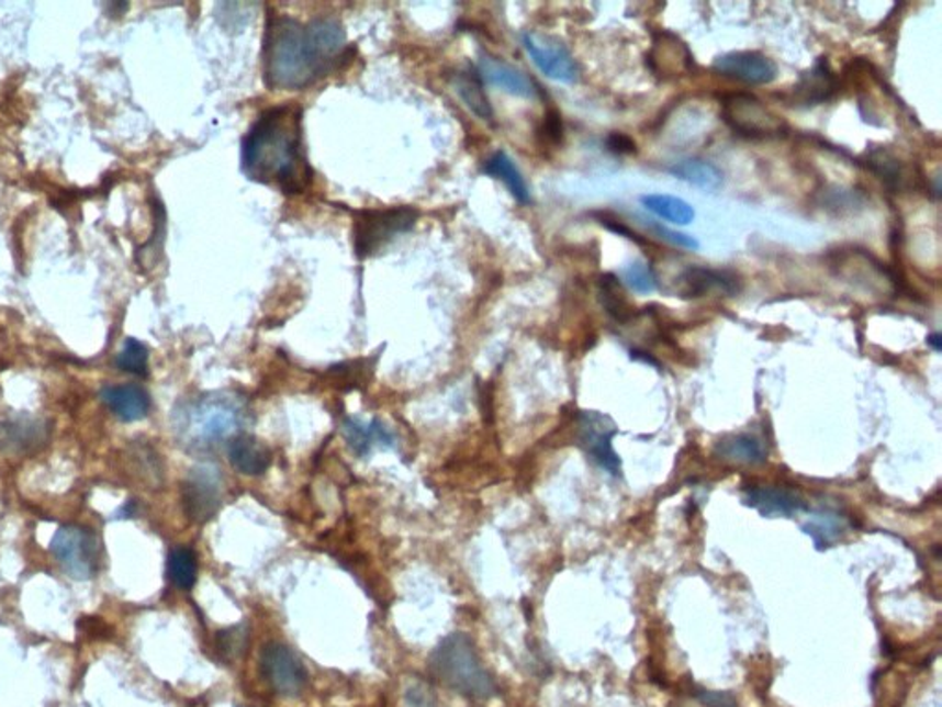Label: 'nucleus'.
Masks as SVG:
<instances>
[{
    "instance_id": "nucleus-11",
    "label": "nucleus",
    "mask_w": 942,
    "mask_h": 707,
    "mask_svg": "<svg viewBox=\"0 0 942 707\" xmlns=\"http://www.w3.org/2000/svg\"><path fill=\"white\" fill-rule=\"evenodd\" d=\"M617 434L619 428L606 415L596 411L580 413V442L584 446L585 453L612 475L620 474V459L612 445Z\"/></svg>"
},
{
    "instance_id": "nucleus-38",
    "label": "nucleus",
    "mask_w": 942,
    "mask_h": 707,
    "mask_svg": "<svg viewBox=\"0 0 942 707\" xmlns=\"http://www.w3.org/2000/svg\"><path fill=\"white\" fill-rule=\"evenodd\" d=\"M103 8H105V12H108L111 18H120V15H124V13L127 12L130 4H127V2H109V4H105Z\"/></svg>"
},
{
    "instance_id": "nucleus-33",
    "label": "nucleus",
    "mask_w": 942,
    "mask_h": 707,
    "mask_svg": "<svg viewBox=\"0 0 942 707\" xmlns=\"http://www.w3.org/2000/svg\"><path fill=\"white\" fill-rule=\"evenodd\" d=\"M405 707H437V696L427 685H413L405 693Z\"/></svg>"
},
{
    "instance_id": "nucleus-34",
    "label": "nucleus",
    "mask_w": 942,
    "mask_h": 707,
    "mask_svg": "<svg viewBox=\"0 0 942 707\" xmlns=\"http://www.w3.org/2000/svg\"><path fill=\"white\" fill-rule=\"evenodd\" d=\"M699 702L705 707H738V702L729 691H702Z\"/></svg>"
},
{
    "instance_id": "nucleus-10",
    "label": "nucleus",
    "mask_w": 942,
    "mask_h": 707,
    "mask_svg": "<svg viewBox=\"0 0 942 707\" xmlns=\"http://www.w3.org/2000/svg\"><path fill=\"white\" fill-rule=\"evenodd\" d=\"M522 41L532 64L547 78L568 86L579 81V65L562 41L551 35L536 34V32H525Z\"/></svg>"
},
{
    "instance_id": "nucleus-8",
    "label": "nucleus",
    "mask_w": 942,
    "mask_h": 707,
    "mask_svg": "<svg viewBox=\"0 0 942 707\" xmlns=\"http://www.w3.org/2000/svg\"><path fill=\"white\" fill-rule=\"evenodd\" d=\"M261 676L280 696L301 695L307 684V671L301 658L282 643H267L260 658Z\"/></svg>"
},
{
    "instance_id": "nucleus-37",
    "label": "nucleus",
    "mask_w": 942,
    "mask_h": 707,
    "mask_svg": "<svg viewBox=\"0 0 942 707\" xmlns=\"http://www.w3.org/2000/svg\"><path fill=\"white\" fill-rule=\"evenodd\" d=\"M602 223H604V225H606V228H609V231H612V233L619 234V236H625V238H628V240H633V242H637V244H641V238H637V234L631 233L630 228L625 227V225H623V223L608 222V220H606V222H602Z\"/></svg>"
},
{
    "instance_id": "nucleus-2",
    "label": "nucleus",
    "mask_w": 942,
    "mask_h": 707,
    "mask_svg": "<svg viewBox=\"0 0 942 707\" xmlns=\"http://www.w3.org/2000/svg\"><path fill=\"white\" fill-rule=\"evenodd\" d=\"M242 170L261 184H277L284 194H301L312 181L302 148V108L284 102L267 109L242 141Z\"/></svg>"
},
{
    "instance_id": "nucleus-29",
    "label": "nucleus",
    "mask_w": 942,
    "mask_h": 707,
    "mask_svg": "<svg viewBox=\"0 0 942 707\" xmlns=\"http://www.w3.org/2000/svg\"><path fill=\"white\" fill-rule=\"evenodd\" d=\"M116 367H119L120 371L133 374V377H148V347L143 341L135 339V337H127L124 347L120 350L119 358H116Z\"/></svg>"
},
{
    "instance_id": "nucleus-18",
    "label": "nucleus",
    "mask_w": 942,
    "mask_h": 707,
    "mask_svg": "<svg viewBox=\"0 0 942 707\" xmlns=\"http://www.w3.org/2000/svg\"><path fill=\"white\" fill-rule=\"evenodd\" d=\"M45 424L30 417L12 418L0 424V451L29 453L37 450L46 440Z\"/></svg>"
},
{
    "instance_id": "nucleus-35",
    "label": "nucleus",
    "mask_w": 942,
    "mask_h": 707,
    "mask_svg": "<svg viewBox=\"0 0 942 707\" xmlns=\"http://www.w3.org/2000/svg\"><path fill=\"white\" fill-rule=\"evenodd\" d=\"M608 146L615 154H636V143L630 137H626L623 133H614L608 138Z\"/></svg>"
},
{
    "instance_id": "nucleus-7",
    "label": "nucleus",
    "mask_w": 942,
    "mask_h": 707,
    "mask_svg": "<svg viewBox=\"0 0 942 707\" xmlns=\"http://www.w3.org/2000/svg\"><path fill=\"white\" fill-rule=\"evenodd\" d=\"M721 114L727 126L745 137H777L788 130L778 114L767 109L759 98L744 92L724 98Z\"/></svg>"
},
{
    "instance_id": "nucleus-27",
    "label": "nucleus",
    "mask_w": 942,
    "mask_h": 707,
    "mask_svg": "<svg viewBox=\"0 0 942 707\" xmlns=\"http://www.w3.org/2000/svg\"><path fill=\"white\" fill-rule=\"evenodd\" d=\"M166 571H168V579H170L173 586L184 590V592L192 590L193 584L198 581V559H195V553H193L192 549L188 548L171 549V553L168 554Z\"/></svg>"
},
{
    "instance_id": "nucleus-26",
    "label": "nucleus",
    "mask_w": 942,
    "mask_h": 707,
    "mask_svg": "<svg viewBox=\"0 0 942 707\" xmlns=\"http://www.w3.org/2000/svg\"><path fill=\"white\" fill-rule=\"evenodd\" d=\"M343 429H345V437H347L348 445L359 456H365L374 445H392V434L380 420H374L370 426H365V424H359L358 420L348 418Z\"/></svg>"
},
{
    "instance_id": "nucleus-40",
    "label": "nucleus",
    "mask_w": 942,
    "mask_h": 707,
    "mask_svg": "<svg viewBox=\"0 0 942 707\" xmlns=\"http://www.w3.org/2000/svg\"><path fill=\"white\" fill-rule=\"evenodd\" d=\"M928 343H930L931 347H933V350H937V352H941L942 336L941 334H939V332H935V334H931V336L928 337Z\"/></svg>"
},
{
    "instance_id": "nucleus-36",
    "label": "nucleus",
    "mask_w": 942,
    "mask_h": 707,
    "mask_svg": "<svg viewBox=\"0 0 942 707\" xmlns=\"http://www.w3.org/2000/svg\"><path fill=\"white\" fill-rule=\"evenodd\" d=\"M546 135L547 138H551L554 143H558L562 138V121H560V114L554 113V111L547 114Z\"/></svg>"
},
{
    "instance_id": "nucleus-31",
    "label": "nucleus",
    "mask_w": 942,
    "mask_h": 707,
    "mask_svg": "<svg viewBox=\"0 0 942 707\" xmlns=\"http://www.w3.org/2000/svg\"><path fill=\"white\" fill-rule=\"evenodd\" d=\"M247 641H249V636H247L244 625L227 628V630L217 633V652L222 654L225 662H233L244 654L245 649H247Z\"/></svg>"
},
{
    "instance_id": "nucleus-14",
    "label": "nucleus",
    "mask_w": 942,
    "mask_h": 707,
    "mask_svg": "<svg viewBox=\"0 0 942 707\" xmlns=\"http://www.w3.org/2000/svg\"><path fill=\"white\" fill-rule=\"evenodd\" d=\"M103 404L122 423H138L148 417L152 409V399L143 385L138 383H122V385H105L102 389Z\"/></svg>"
},
{
    "instance_id": "nucleus-13",
    "label": "nucleus",
    "mask_w": 942,
    "mask_h": 707,
    "mask_svg": "<svg viewBox=\"0 0 942 707\" xmlns=\"http://www.w3.org/2000/svg\"><path fill=\"white\" fill-rule=\"evenodd\" d=\"M478 72L484 83H489L500 91L508 92L512 97H538V87L523 70L517 69L514 65L505 64L503 59L492 56L489 52H479Z\"/></svg>"
},
{
    "instance_id": "nucleus-21",
    "label": "nucleus",
    "mask_w": 942,
    "mask_h": 707,
    "mask_svg": "<svg viewBox=\"0 0 942 707\" xmlns=\"http://www.w3.org/2000/svg\"><path fill=\"white\" fill-rule=\"evenodd\" d=\"M715 453L724 461L740 462V464H761L767 457L764 442L750 434L724 437L720 442H716Z\"/></svg>"
},
{
    "instance_id": "nucleus-39",
    "label": "nucleus",
    "mask_w": 942,
    "mask_h": 707,
    "mask_svg": "<svg viewBox=\"0 0 942 707\" xmlns=\"http://www.w3.org/2000/svg\"><path fill=\"white\" fill-rule=\"evenodd\" d=\"M135 514H137V502H135V500H130V502L125 503L124 507L120 508L119 513H116V518H133Z\"/></svg>"
},
{
    "instance_id": "nucleus-17",
    "label": "nucleus",
    "mask_w": 942,
    "mask_h": 707,
    "mask_svg": "<svg viewBox=\"0 0 942 707\" xmlns=\"http://www.w3.org/2000/svg\"><path fill=\"white\" fill-rule=\"evenodd\" d=\"M676 280L677 295L683 299L705 298L713 291H721L727 295L737 291L734 277L726 271L702 268V266H691Z\"/></svg>"
},
{
    "instance_id": "nucleus-1",
    "label": "nucleus",
    "mask_w": 942,
    "mask_h": 707,
    "mask_svg": "<svg viewBox=\"0 0 942 707\" xmlns=\"http://www.w3.org/2000/svg\"><path fill=\"white\" fill-rule=\"evenodd\" d=\"M347 32L337 19L318 18L307 24L282 15H269L263 35V80L279 91L306 89L347 54Z\"/></svg>"
},
{
    "instance_id": "nucleus-4",
    "label": "nucleus",
    "mask_w": 942,
    "mask_h": 707,
    "mask_svg": "<svg viewBox=\"0 0 942 707\" xmlns=\"http://www.w3.org/2000/svg\"><path fill=\"white\" fill-rule=\"evenodd\" d=\"M245 405L238 396L209 394L182 411L177 429L188 445L206 448L227 437H236L234 434L245 423Z\"/></svg>"
},
{
    "instance_id": "nucleus-24",
    "label": "nucleus",
    "mask_w": 942,
    "mask_h": 707,
    "mask_svg": "<svg viewBox=\"0 0 942 707\" xmlns=\"http://www.w3.org/2000/svg\"><path fill=\"white\" fill-rule=\"evenodd\" d=\"M484 173L490 177H495L505 183L506 189L511 190V194L516 198L522 205L530 203V192H528L527 181L523 177L522 171L517 168L516 162L512 160L511 155L505 152L490 157L489 162L484 165Z\"/></svg>"
},
{
    "instance_id": "nucleus-15",
    "label": "nucleus",
    "mask_w": 942,
    "mask_h": 707,
    "mask_svg": "<svg viewBox=\"0 0 942 707\" xmlns=\"http://www.w3.org/2000/svg\"><path fill=\"white\" fill-rule=\"evenodd\" d=\"M744 503L766 518H792L808 510L805 500L795 492L773 486H753L744 491Z\"/></svg>"
},
{
    "instance_id": "nucleus-32",
    "label": "nucleus",
    "mask_w": 942,
    "mask_h": 707,
    "mask_svg": "<svg viewBox=\"0 0 942 707\" xmlns=\"http://www.w3.org/2000/svg\"><path fill=\"white\" fill-rule=\"evenodd\" d=\"M655 234H659V238H663V240L669 242L672 246L683 247V249H691V251H696L699 249V244L696 238L693 236H688L685 233H677V231H672V228L664 227V225H659V223H653L652 225Z\"/></svg>"
},
{
    "instance_id": "nucleus-30",
    "label": "nucleus",
    "mask_w": 942,
    "mask_h": 707,
    "mask_svg": "<svg viewBox=\"0 0 942 707\" xmlns=\"http://www.w3.org/2000/svg\"><path fill=\"white\" fill-rule=\"evenodd\" d=\"M620 279L630 290L641 295H648L659 288V279L650 263L644 260H636L620 269Z\"/></svg>"
},
{
    "instance_id": "nucleus-3",
    "label": "nucleus",
    "mask_w": 942,
    "mask_h": 707,
    "mask_svg": "<svg viewBox=\"0 0 942 707\" xmlns=\"http://www.w3.org/2000/svg\"><path fill=\"white\" fill-rule=\"evenodd\" d=\"M429 669L440 684L466 698L486 700L495 695L494 678L466 633L455 632L444 638L431 652Z\"/></svg>"
},
{
    "instance_id": "nucleus-28",
    "label": "nucleus",
    "mask_w": 942,
    "mask_h": 707,
    "mask_svg": "<svg viewBox=\"0 0 942 707\" xmlns=\"http://www.w3.org/2000/svg\"><path fill=\"white\" fill-rule=\"evenodd\" d=\"M601 303L615 321L626 323L633 315L625 290L615 274H604L601 279Z\"/></svg>"
},
{
    "instance_id": "nucleus-9",
    "label": "nucleus",
    "mask_w": 942,
    "mask_h": 707,
    "mask_svg": "<svg viewBox=\"0 0 942 707\" xmlns=\"http://www.w3.org/2000/svg\"><path fill=\"white\" fill-rule=\"evenodd\" d=\"M222 505V478L212 464L193 468L182 483V507L188 518L195 524H205L214 518Z\"/></svg>"
},
{
    "instance_id": "nucleus-22",
    "label": "nucleus",
    "mask_w": 942,
    "mask_h": 707,
    "mask_svg": "<svg viewBox=\"0 0 942 707\" xmlns=\"http://www.w3.org/2000/svg\"><path fill=\"white\" fill-rule=\"evenodd\" d=\"M453 87L460 100L468 105V109L478 114L483 121H492L494 119V109L490 105L489 97L483 89V80L479 76L478 70L468 69L460 70L453 78Z\"/></svg>"
},
{
    "instance_id": "nucleus-20",
    "label": "nucleus",
    "mask_w": 942,
    "mask_h": 707,
    "mask_svg": "<svg viewBox=\"0 0 942 707\" xmlns=\"http://www.w3.org/2000/svg\"><path fill=\"white\" fill-rule=\"evenodd\" d=\"M670 176L704 192H715L724 183V173L718 166L705 159H683L669 168Z\"/></svg>"
},
{
    "instance_id": "nucleus-23",
    "label": "nucleus",
    "mask_w": 942,
    "mask_h": 707,
    "mask_svg": "<svg viewBox=\"0 0 942 707\" xmlns=\"http://www.w3.org/2000/svg\"><path fill=\"white\" fill-rule=\"evenodd\" d=\"M803 530H805V535L812 538L816 548H832L845 535L846 519L840 513L825 508V510L814 513L808 521L803 524Z\"/></svg>"
},
{
    "instance_id": "nucleus-12",
    "label": "nucleus",
    "mask_w": 942,
    "mask_h": 707,
    "mask_svg": "<svg viewBox=\"0 0 942 707\" xmlns=\"http://www.w3.org/2000/svg\"><path fill=\"white\" fill-rule=\"evenodd\" d=\"M713 69L724 78L745 86H767L777 80L778 69L772 57L756 50H734L716 57Z\"/></svg>"
},
{
    "instance_id": "nucleus-6",
    "label": "nucleus",
    "mask_w": 942,
    "mask_h": 707,
    "mask_svg": "<svg viewBox=\"0 0 942 707\" xmlns=\"http://www.w3.org/2000/svg\"><path fill=\"white\" fill-rule=\"evenodd\" d=\"M51 549L57 562L72 579L87 581L100 570L102 543L91 529L63 525L52 538Z\"/></svg>"
},
{
    "instance_id": "nucleus-19",
    "label": "nucleus",
    "mask_w": 942,
    "mask_h": 707,
    "mask_svg": "<svg viewBox=\"0 0 942 707\" xmlns=\"http://www.w3.org/2000/svg\"><path fill=\"white\" fill-rule=\"evenodd\" d=\"M836 91L834 76L829 65L819 61L816 67L800 76L799 83L794 87L795 102L803 105H818L829 100Z\"/></svg>"
},
{
    "instance_id": "nucleus-25",
    "label": "nucleus",
    "mask_w": 942,
    "mask_h": 707,
    "mask_svg": "<svg viewBox=\"0 0 942 707\" xmlns=\"http://www.w3.org/2000/svg\"><path fill=\"white\" fill-rule=\"evenodd\" d=\"M641 205L653 216L672 225H691L696 217V211L688 201L670 194L641 195Z\"/></svg>"
},
{
    "instance_id": "nucleus-5",
    "label": "nucleus",
    "mask_w": 942,
    "mask_h": 707,
    "mask_svg": "<svg viewBox=\"0 0 942 707\" xmlns=\"http://www.w3.org/2000/svg\"><path fill=\"white\" fill-rule=\"evenodd\" d=\"M418 211L413 206H394L381 211L359 212L354 225V247L359 258L374 257L385 249L396 236L410 233L418 222Z\"/></svg>"
},
{
    "instance_id": "nucleus-16",
    "label": "nucleus",
    "mask_w": 942,
    "mask_h": 707,
    "mask_svg": "<svg viewBox=\"0 0 942 707\" xmlns=\"http://www.w3.org/2000/svg\"><path fill=\"white\" fill-rule=\"evenodd\" d=\"M227 453L228 461L239 474L250 478L266 474L273 462L271 450L260 439L247 434H238L228 440Z\"/></svg>"
}]
</instances>
